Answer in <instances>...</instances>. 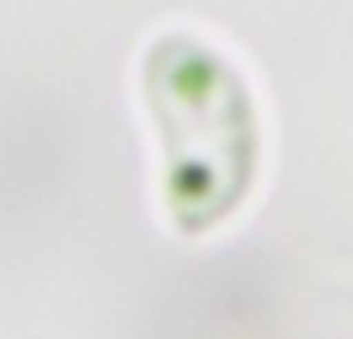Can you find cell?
Returning <instances> with one entry per match:
<instances>
[{
	"instance_id": "6da1fadb",
	"label": "cell",
	"mask_w": 353,
	"mask_h": 339,
	"mask_svg": "<svg viewBox=\"0 0 353 339\" xmlns=\"http://www.w3.org/2000/svg\"><path fill=\"white\" fill-rule=\"evenodd\" d=\"M143 105L161 147V202L197 238L239 216L262 170V119L248 79L211 41L161 32L138 65Z\"/></svg>"
}]
</instances>
